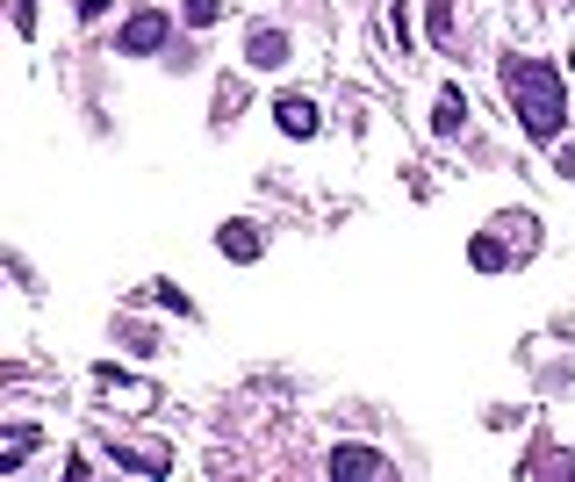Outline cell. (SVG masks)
<instances>
[{"instance_id":"ba28073f","label":"cell","mask_w":575,"mask_h":482,"mask_svg":"<svg viewBox=\"0 0 575 482\" xmlns=\"http://www.w3.org/2000/svg\"><path fill=\"white\" fill-rule=\"evenodd\" d=\"M0 446H8V454H0V469L14 475L29 454H37V425H8V432H0Z\"/></svg>"},{"instance_id":"7c38bea8","label":"cell","mask_w":575,"mask_h":482,"mask_svg":"<svg viewBox=\"0 0 575 482\" xmlns=\"http://www.w3.org/2000/svg\"><path fill=\"white\" fill-rule=\"evenodd\" d=\"M216 14H223V0H188V22H194V29L216 22Z\"/></svg>"},{"instance_id":"52a82bcc","label":"cell","mask_w":575,"mask_h":482,"mask_svg":"<svg viewBox=\"0 0 575 482\" xmlns=\"http://www.w3.org/2000/svg\"><path fill=\"white\" fill-rule=\"evenodd\" d=\"M216 252H223V260H260V231H252V223H223Z\"/></svg>"},{"instance_id":"7a4b0ae2","label":"cell","mask_w":575,"mask_h":482,"mask_svg":"<svg viewBox=\"0 0 575 482\" xmlns=\"http://www.w3.org/2000/svg\"><path fill=\"white\" fill-rule=\"evenodd\" d=\"M165 37H173V22H165L159 8H138V14H130L123 29H115V51H123V58H151V51H159Z\"/></svg>"},{"instance_id":"4fadbf2b","label":"cell","mask_w":575,"mask_h":482,"mask_svg":"<svg viewBox=\"0 0 575 482\" xmlns=\"http://www.w3.org/2000/svg\"><path fill=\"white\" fill-rule=\"evenodd\" d=\"M554 173H562V180H575V144H562V152H554Z\"/></svg>"},{"instance_id":"8fae6325","label":"cell","mask_w":575,"mask_h":482,"mask_svg":"<svg viewBox=\"0 0 575 482\" xmlns=\"http://www.w3.org/2000/svg\"><path fill=\"white\" fill-rule=\"evenodd\" d=\"M123 345H130V353H151V345H159V331H151V324H123Z\"/></svg>"},{"instance_id":"277c9868","label":"cell","mask_w":575,"mask_h":482,"mask_svg":"<svg viewBox=\"0 0 575 482\" xmlns=\"http://www.w3.org/2000/svg\"><path fill=\"white\" fill-rule=\"evenodd\" d=\"M331 475H389V461L374 454V446L345 440V446H331Z\"/></svg>"},{"instance_id":"3957f363","label":"cell","mask_w":575,"mask_h":482,"mask_svg":"<svg viewBox=\"0 0 575 482\" xmlns=\"http://www.w3.org/2000/svg\"><path fill=\"white\" fill-rule=\"evenodd\" d=\"M274 123H281V138H316V101L310 94H274Z\"/></svg>"},{"instance_id":"8992f818","label":"cell","mask_w":575,"mask_h":482,"mask_svg":"<svg viewBox=\"0 0 575 482\" xmlns=\"http://www.w3.org/2000/svg\"><path fill=\"white\" fill-rule=\"evenodd\" d=\"M432 130H438V138H453V130H467V94H461V87H438Z\"/></svg>"},{"instance_id":"5b68a950","label":"cell","mask_w":575,"mask_h":482,"mask_svg":"<svg viewBox=\"0 0 575 482\" xmlns=\"http://www.w3.org/2000/svg\"><path fill=\"white\" fill-rule=\"evenodd\" d=\"M245 58H252L260 72L288 66V29H252V37H245Z\"/></svg>"},{"instance_id":"30bf717a","label":"cell","mask_w":575,"mask_h":482,"mask_svg":"<svg viewBox=\"0 0 575 482\" xmlns=\"http://www.w3.org/2000/svg\"><path fill=\"white\" fill-rule=\"evenodd\" d=\"M425 29H432V43H453V0H432Z\"/></svg>"},{"instance_id":"6da1fadb","label":"cell","mask_w":575,"mask_h":482,"mask_svg":"<svg viewBox=\"0 0 575 482\" xmlns=\"http://www.w3.org/2000/svg\"><path fill=\"white\" fill-rule=\"evenodd\" d=\"M504 94H511V116H518L533 138H562L568 123V80L539 58H504Z\"/></svg>"},{"instance_id":"9c48e42d","label":"cell","mask_w":575,"mask_h":482,"mask_svg":"<svg viewBox=\"0 0 575 482\" xmlns=\"http://www.w3.org/2000/svg\"><path fill=\"white\" fill-rule=\"evenodd\" d=\"M467 260H475V274H504V267H511V252H504V238H490V231H482L475 245H467Z\"/></svg>"}]
</instances>
